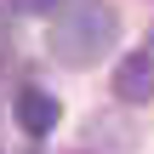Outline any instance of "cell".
Wrapping results in <instances>:
<instances>
[{"instance_id": "obj_1", "label": "cell", "mask_w": 154, "mask_h": 154, "mask_svg": "<svg viewBox=\"0 0 154 154\" xmlns=\"http://www.w3.org/2000/svg\"><path fill=\"white\" fill-rule=\"evenodd\" d=\"M114 40H120V11L103 6V0L69 6V11L51 23V34H46L51 57L69 63V69H91V63H103V57L114 51Z\"/></svg>"}, {"instance_id": "obj_2", "label": "cell", "mask_w": 154, "mask_h": 154, "mask_svg": "<svg viewBox=\"0 0 154 154\" xmlns=\"http://www.w3.org/2000/svg\"><path fill=\"white\" fill-rule=\"evenodd\" d=\"M114 97L120 103H149L154 97V51H126L120 63H114Z\"/></svg>"}, {"instance_id": "obj_3", "label": "cell", "mask_w": 154, "mask_h": 154, "mask_svg": "<svg viewBox=\"0 0 154 154\" xmlns=\"http://www.w3.org/2000/svg\"><path fill=\"white\" fill-rule=\"evenodd\" d=\"M57 97L51 91H40V86H23L17 91V120H23V131H34V137H46L51 126H57Z\"/></svg>"}, {"instance_id": "obj_4", "label": "cell", "mask_w": 154, "mask_h": 154, "mask_svg": "<svg viewBox=\"0 0 154 154\" xmlns=\"http://www.w3.org/2000/svg\"><path fill=\"white\" fill-rule=\"evenodd\" d=\"M17 11H40V6H51V0H11Z\"/></svg>"}]
</instances>
